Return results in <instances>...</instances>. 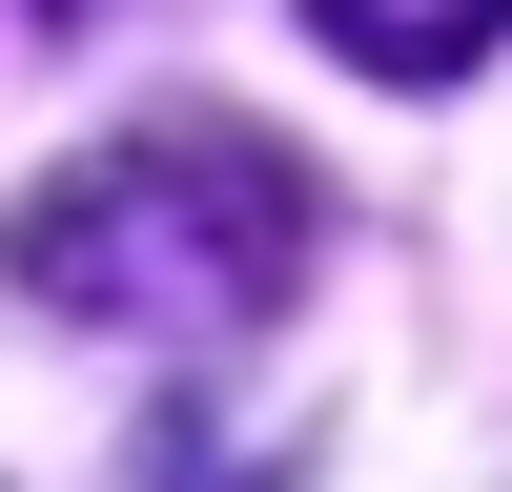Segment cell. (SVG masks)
<instances>
[{"mask_svg":"<svg viewBox=\"0 0 512 492\" xmlns=\"http://www.w3.org/2000/svg\"><path fill=\"white\" fill-rule=\"evenodd\" d=\"M21 287L62 328H123V349H226V328H267L287 287H308L328 246V185L267 144V123H123V144H82L62 185H21Z\"/></svg>","mask_w":512,"mask_h":492,"instance_id":"6da1fadb","label":"cell"},{"mask_svg":"<svg viewBox=\"0 0 512 492\" xmlns=\"http://www.w3.org/2000/svg\"><path fill=\"white\" fill-rule=\"evenodd\" d=\"M308 41L369 62V82H472L492 41H512V0H308Z\"/></svg>","mask_w":512,"mask_h":492,"instance_id":"7a4b0ae2","label":"cell"},{"mask_svg":"<svg viewBox=\"0 0 512 492\" xmlns=\"http://www.w3.org/2000/svg\"><path fill=\"white\" fill-rule=\"evenodd\" d=\"M62 21H82V0H62Z\"/></svg>","mask_w":512,"mask_h":492,"instance_id":"3957f363","label":"cell"}]
</instances>
